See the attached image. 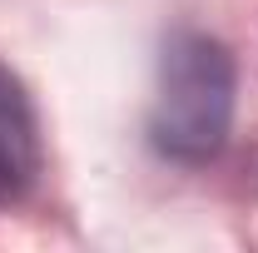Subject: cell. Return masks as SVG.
I'll list each match as a JSON object with an SVG mask.
<instances>
[{"instance_id":"1","label":"cell","mask_w":258,"mask_h":253,"mask_svg":"<svg viewBox=\"0 0 258 253\" xmlns=\"http://www.w3.org/2000/svg\"><path fill=\"white\" fill-rule=\"evenodd\" d=\"M238 70L224 40L204 30H174L159 50V95L149 114V144L169 164L199 169L224 154L233 129Z\"/></svg>"},{"instance_id":"2","label":"cell","mask_w":258,"mask_h":253,"mask_svg":"<svg viewBox=\"0 0 258 253\" xmlns=\"http://www.w3.org/2000/svg\"><path fill=\"white\" fill-rule=\"evenodd\" d=\"M45 169V144H40V119L25 80L0 65V209L25 204Z\"/></svg>"}]
</instances>
